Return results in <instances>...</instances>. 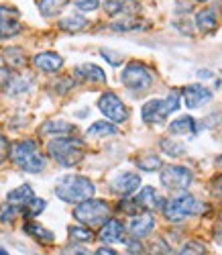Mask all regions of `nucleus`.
Masks as SVG:
<instances>
[{
  "mask_svg": "<svg viewBox=\"0 0 222 255\" xmlns=\"http://www.w3.org/2000/svg\"><path fill=\"white\" fill-rule=\"evenodd\" d=\"M94 192H96L94 184L84 176H65L59 180L55 188V194L63 202H70V204H80L84 200H90Z\"/></svg>",
  "mask_w": 222,
  "mask_h": 255,
  "instance_id": "1",
  "label": "nucleus"
},
{
  "mask_svg": "<svg viewBox=\"0 0 222 255\" xmlns=\"http://www.w3.org/2000/svg\"><path fill=\"white\" fill-rule=\"evenodd\" d=\"M10 157L12 161L23 167L25 172H31V174H39L45 169V157L41 155L39 147L35 141L27 139V141H18L10 147Z\"/></svg>",
  "mask_w": 222,
  "mask_h": 255,
  "instance_id": "2",
  "label": "nucleus"
},
{
  "mask_svg": "<svg viewBox=\"0 0 222 255\" xmlns=\"http://www.w3.org/2000/svg\"><path fill=\"white\" fill-rule=\"evenodd\" d=\"M47 149L49 155L65 167L76 165L84 157V143L76 137H55L53 141H49Z\"/></svg>",
  "mask_w": 222,
  "mask_h": 255,
  "instance_id": "3",
  "label": "nucleus"
},
{
  "mask_svg": "<svg viewBox=\"0 0 222 255\" xmlns=\"http://www.w3.org/2000/svg\"><path fill=\"white\" fill-rule=\"evenodd\" d=\"M180 109V94L177 92H171L167 98L163 100H149L143 111H141V117L147 125H161L167 121V117L171 113H175Z\"/></svg>",
  "mask_w": 222,
  "mask_h": 255,
  "instance_id": "4",
  "label": "nucleus"
},
{
  "mask_svg": "<svg viewBox=\"0 0 222 255\" xmlns=\"http://www.w3.org/2000/svg\"><path fill=\"white\" fill-rule=\"evenodd\" d=\"M206 210V206L200 202L198 198H194L192 194H182L173 198L171 202H165L163 206V215L167 221H182L186 217H196V215H202Z\"/></svg>",
  "mask_w": 222,
  "mask_h": 255,
  "instance_id": "5",
  "label": "nucleus"
},
{
  "mask_svg": "<svg viewBox=\"0 0 222 255\" xmlns=\"http://www.w3.org/2000/svg\"><path fill=\"white\" fill-rule=\"evenodd\" d=\"M110 215V206L106 200H84L76 206L74 210V217L76 221H80L82 225H88V227H98L102 225Z\"/></svg>",
  "mask_w": 222,
  "mask_h": 255,
  "instance_id": "6",
  "label": "nucleus"
},
{
  "mask_svg": "<svg viewBox=\"0 0 222 255\" xmlns=\"http://www.w3.org/2000/svg\"><path fill=\"white\" fill-rule=\"evenodd\" d=\"M153 80H155V76H153V72L145 66V63L132 61V63H128V66L124 68V72H122V84L128 90L139 92V94L153 86Z\"/></svg>",
  "mask_w": 222,
  "mask_h": 255,
  "instance_id": "7",
  "label": "nucleus"
},
{
  "mask_svg": "<svg viewBox=\"0 0 222 255\" xmlns=\"http://www.w3.org/2000/svg\"><path fill=\"white\" fill-rule=\"evenodd\" d=\"M98 109L106 119L114 121V123H122L128 119V111H126L124 102L114 92H104L98 100Z\"/></svg>",
  "mask_w": 222,
  "mask_h": 255,
  "instance_id": "8",
  "label": "nucleus"
},
{
  "mask_svg": "<svg viewBox=\"0 0 222 255\" xmlns=\"http://www.w3.org/2000/svg\"><path fill=\"white\" fill-rule=\"evenodd\" d=\"M194 180V174L184 165H167L161 174V184L167 190H186Z\"/></svg>",
  "mask_w": 222,
  "mask_h": 255,
  "instance_id": "9",
  "label": "nucleus"
},
{
  "mask_svg": "<svg viewBox=\"0 0 222 255\" xmlns=\"http://www.w3.org/2000/svg\"><path fill=\"white\" fill-rule=\"evenodd\" d=\"M18 10L10 6H0V37H12L20 31Z\"/></svg>",
  "mask_w": 222,
  "mask_h": 255,
  "instance_id": "10",
  "label": "nucleus"
},
{
  "mask_svg": "<svg viewBox=\"0 0 222 255\" xmlns=\"http://www.w3.org/2000/svg\"><path fill=\"white\" fill-rule=\"evenodd\" d=\"M212 100V92L208 88H204L202 84H192L184 90V102L188 109H200L202 104Z\"/></svg>",
  "mask_w": 222,
  "mask_h": 255,
  "instance_id": "11",
  "label": "nucleus"
},
{
  "mask_svg": "<svg viewBox=\"0 0 222 255\" xmlns=\"http://www.w3.org/2000/svg\"><path fill=\"white\" fill-rule=\"evenodd\" d=\"M141 186V176L139 174H120L114 182H112V190L116 194H122V196H130L135 190Z\"/></svg>",
  "mask_w": 222,
  "mask_h": 255,
  "instance_id": "12",
  "label": "nucleus"
},
{
  "mask_svg": "<svg viewBox=\"0 0 222 255\" xmlns=\"http://www.w3.org/2000/svg\"><path fill=\"white\" fill-rule=\"evenodd\" d=\"M100 239L104 243H122L124 241V229L120 225V221L110 219L104 223V227L100 229Z\"/></svg>",
  "mask_w": 222,
  "mask_h": 255,
  "instance_id": "13",
  "label": "nucleus"
},
{
  "mask_svg": "<svg viewBox=\"0 0 222 255\" xmlns=\"http://www.w3.org/2000/svg\"><path fill=\"white\" fill-rule=\"evenodd\" d=\"M153 227H155L153 215L145 212V215H135V217H132V221L128 225V231L135 237H145V235H149V233L153 231Z\"/></svg>",
  "mask_w": 222,
  "mask_h": 255,
  "instance_id": "14",
  "label": "nucleus"
},
{
  "mask_svg": "<svg viewBox=\"0 0 222 255\" xmlns=\"http://www.w3.org/2000/svg\"><path fill=\"white\" fill-rule=\"evenodd\" d=\"M33 61H35V66H37L39 70H43V72H57V70L63 66L61 55L55 53V51H43V53L35 55Z\"/></svg>",
  "mask_w": 222,
  "mask_h": 255,
  "instance_id": "15",
  "label": "nucleus"
},
{
  "mask_svg": "<svg viewBox=\"0 0 222 255\" xmlns=\"http://www.w3.org/2000/svg\"><path fill=\"white\" fill-rule=\"evenodd\" d=\"M137 204L143 206V208H163L165 206V198L155 192V188L147 186V188L141 190V194L137 196Z\"/></svg>",
  "mask_w": 222,
  "mask_h": 255,
  "instance_id": "16",
  "label": "nucleus"
},
{
  "mask_svg": "<svg viewBox=\"0 0 222 255\" xmlns=\"http://www.w3.org/2000/svg\"><path fill=\"white\" fill-rule=\"evenodd\" d=\"M6 198H8V204H12V206H27L35 196H33L31 186L29 184H23V186L14 188L12 192H8Z\"/></svg>",
  "mask_w": 222,
  "mask_h": 255,
  "instance_id": "17",
  "label": "nucleus"
},
{
  "mask_svg": "<svg viewBox=\"0 0 222 255\" xmlns=\"http://www.w3.org/2000/svg\"><path fill=\"white\" fill-rule=\"evenodd\" d=\"M196 131V121L188 115L175 119L171 125H169V133L171 135H192Z\"/></svg>",
  "mask_w": 222,
  "mask_h": 255,
  "instance_id": "18",
  "label": "nucleus"
},
{
  "mask_svg": "<svg viewBox=\"0 0 222 255\" xmlns=\"http://www.w3.org/2000/svg\"><path fill=\"white\" fill-rule=\"evenodd\" d=\"M76 72H78L84 80H88V82H104V80H106L104 70L98 68V66H94V63H84V66H80Z\"/></svg>",
  "mask_w": 222,
  "mask_h": 255,
  "instance_id": "19",
  "label": "nucleus"
},
{
  "mask_svg": "<svg viewBox=\"0 0 222 255\" xmlns=\"http://www.w3.org/2000/svg\"><path fill=\"white\" fill-rule=\"evenodd\" d=\"M68 2H70V0H41V2H39V10H41L43 16H47V18L49 16H57Z\"/></svg>",
  "mask_w": 222,
  "mask_h": 255,
  "instance_id": "20",
  "label": "nucleus"
},
{
  "mask_svg": "<svg viewBox=\"0 0 222 255\" xmlns=\"http://www.w3.org/2000/svg\"><path fill=\"white\" fill-rule=\"evenodd\" d=\"M25 233H29L31 237H35V239H39V241H43V243H53V233L51 231H47L45 227H41L39 223H27L25 225Z\"/></svg>",
  "mask_w": 222,
  "mask_h": 255,
  "instance_id": "21",
  "label": "nucleus"
},
{
  "mask_svg": "<svg viewBox=\"0 0 222 255\" xmlns=\"http://www.w3.org/2000/svg\"><path fill=\"white\" fill-rule=\"evenodd\" d=\"M114 133H116V127L114 125H110L106 121H98V123H94L90 129L86 131V137L96 139V137H106V135H114Z\"/></svg>",
  "mask_w": 222,
  "mask_h": 255,
  "instance_id": "22",
  "label": "nucleus"
},
{
  "mask_svg": "<svg viewBox=\"0 0 222 255\" xmlns=\"http://www.w3.org/2000/svg\"><path fill=\"white\" fill-rule=\"evenodd\" d=\"M196 25H198L200 31H204V33L214 31L216 29V14H214V10H200L198 16H196Z\"/></svg>",
  "mask_w": 222,
  "mask_h": 255,
  "instance_id": "23",
  "label": "nucleus"
},
{
  "mask_svg": "<svg viewBox=\"0 0 222 255\" xmlns=\"http://www.w3.org/2000/svg\"><path fill=\"white\" fill-rule=\"evenodd\" d=\"M86 25H88V20L82 14H70L59 23V27L65 29V31H82Z\"/></svg>",
  "mask_w": 222,
  "mask_h": 255,
  "instance_id": "24",
  "label": "nucleus"
},
{
  "mask_svg": "<svg viewBox=\"0 0 222 255\" xmlns=\"http://www.w3.org/2000/svg\"><path fill=\"white\" fill-rule=\"evenodd\" d=\"M72 131H74V127L68 125L65 121H49L43 127V133H53V135H68Z\"/></svg>",
  "mask_w": 222,
  "mask_h": 255,
  "instance_id": "25",
  "label": "nucleus"
},
{
  "mask_svg": "<svg viewBox=\"0 0 222 255\" xmlns=\"http://www.w3.org/2000/svg\"><path fill=\"white\" fill-rule=\"evenodd\" d=\"M161 149L171 157H182L186 153V147L180 141H173V139H161Z\"/></svg>",
  "mask_w": 222,
  "mask_h": 255,
  "instance_id": "26",
  "label": "nucleus"
},
{
  "mask_svg": "<svg viewBox=\"0 0 222 255\" xmlns=\"http://www.w3.org/2000/svg\"><path fill=\"white\" fill-rule=\"evenodd\" d=\"M4 59H6L8 66H12V68H23L25 66V53H23V49H18V47L6 49L4 51Z\"/></svg>",
  "mask_w": 222,
  "mask_h": 255,
  "instance_id": "27",
  "label": "nucleus"
},
{
  "mask_svg": "<svg viewBox=\"0 0 222 255\" xmlns=\"http://www.w3.org/2000/svg\"><path fill=\"white\" fill-rule=\"evenodd\" d=\"M137 165L143 172H155V169H159L163 163H161V157H157V155H147V157L137 159Z\"/></svg>",
  "mask_w": 222,
  "mask_h": 255,
  "instance_id": "28",
  "label": "nucleus"
},
{
  "mask_svg": "<svg viewBox=\"0 0 222 255\" xmlns=\"http://www.w3.org/2000/svg\"><path fill=\"white\" fill-rule=\"evenodd\" d=\"M70 237H72V241H82V243L94 241L92 231L86 229V227H72V229H70Z\"/></svg>",
  "mask_w": 222,
  "mask_h": 255,
  "instance_id": "29",
  "label": "nucleus"
},
{
  "mask_svg": "<svg viewBox=\"0 0 222 255\" xmlns=\"http://www.w3.org/2000/svg\"><path fill=\"white\" fill-rule=\"evenodd\" d=\"M177 255H206V247L198 241H190L188 245L182 247V251Z\"/></svg>",
  "mask_w": 222,
  "mask_h": 255,
  "instance_id": "30",
  "label": "nucleus"
},
{
  "mask_svg": "<svg viewBox=\"0 0 222 255\" xmlns=\"http://www.w3.org/2000/svg\"><path fill=\"white\" fill-rule=\"evenodd\" d=\"M14 217H16V206H12V204L0 206V221L2 223H12Z\"/></svg>",
  "mask_w": 222,
  "mask_h": 255,
  "instance_id": "31",
  "label": "nucleus"
},
{
  "mask_svg": "<svg viewBox=\"0 0 222 255\" xmlns=\"http://www.w3.org/2000/svg\"><path fill=\"white\" fill-rule=\"evenodd\" d=\"M43 210H45V200H41V198H33V200L29 202L27 215H29V217H37V215H41Z\"/></svg>",
  "mask_w": 222,
  "mask_h": 255,
  "instance_id": "32",
  "label": "nucleus"
},
{
  "mask_svg": "<svg viewBox=\"0 0 222 255\" xmlns=\"http://www.w3.org/2000/svg\"><path fill=\"white\" fill-rule=\"evenodd\" d=\"M74 4L78 6V10H82V12H92V10H96L98 8V0H74Z\"/></svg>",
  "mask_w": 222,
  "mask_h": 255,
  "instance_id": "33",
  "label": "nucleus"
},
{
  "mask_svg": "<svg viewBox=\"0 0 222 255\" xmlns=\"http://www.w3.org/2000/svg\"><path fill=\"white\" fill-rule=\"evenodd\" d=\"M100 53H102V57H106V61L110 63V66H120V63H122V55L120 53H114L110 49H102Z\"/></svg>",
  "mask_w": 222,
  "mask_h": 255,
  "instance_id": "34",
  "label": "nucleus"
},
{
  "mask_svg": "<svg viewBox=\"0 0 222 255\" xmlns=\"http://www.w3.org/2000/svg\"><path fill=\"white\" fill-rule=\"evenodd\" d=\"M210 190H212V194H214L216 198H220V200H222V174H220V176H216V178L212 180Z\"/></svg>",
  "mask_w": 222,
  "mask_h": 255,
  "instance_id": "35",
  "label": "nucleus"
},
{
  "mask_svg": "<svg viewBox=\"0 0 222 255\" xmlns=\"http://www.w3.org/2000/svg\"><path fill=\"white\" fill-rule=\"evenodd\" d=\"M8 151H10V147H8V141L6 137L0 133V163H2L6 157H8Z\"/></svg>",
  "mask_w": 222,
  "mask_h": 255,
  "instance_id": "36",
  "label": "nucleus"
},
{
  "mask_svg": "<svg viewBox=\"0 0 222 255\" xmlns=\"http://www.w3.org/2000/svg\"><path fill=\"white\" fill-rule=\"evenodd\" d=\"M96 255H118L114 249H110V247H100L98 251H96Z\"/></svg>",
  "mask_w": 222,
  "mask_h": 255,
  "instance_id": "37",
  "label": "nucleus"
},
{
  "mask_svg": "<svg viewBox=\"0 0 222 255\" xmlns=\"http://www.w3.org/2000/svg\"><path fill=\"white\" fill-rule=\"evenodd\" d=\"M126 245H128V251H130V253H141V251H143L141 243H137V241H135V243H126Z\"/></svg>",
  "mask_w": 222,
  "mask_h": 255,
  "instance_id": "38",
  "label": "nucleus"
},
{
  "mask_svg": "<svg viewBox=\"0 0 222 255\" xmlns=\"http://www.w3.org/2000/svg\"><path fill=\"white\" fill-rule=\"evenodd\" d=\"M8 80H10L8 70H6V68H0V84H4V82H8Z\"/></svg>",
  "mask_w": 222,
  "mask_h": 255,
  "instance_id": "39",
  "label": "nucleus"
},
{
  "mask_svg": "<svg viewBox=\"0 0 222 255\" xmlns=\"http://www.w3.org/2000/svg\"><path fill=\"white\" fill-rule=\"evenodd\" d=\"M74 255H90V253L84 251V249H76V251H74Z\"/></svg>",
  "mask_w": 222,
  "mask_h": 255,
  "instance_id": "40",
  "label": "nucleus"
},
{
  "mask_svg": "<svg viewBox=\"0 0 222 255\" xmlns=\"http://www.w3.org/2000/svg\"><path fill=\"white\" fill-rule=\"evenodd\" d=\"M216 165H218V167H222V155H220V157L216 159Z\"/></svg>",
  "mask_w": 222,
  "mask_h": 255,
  "instance_id": "41",
  "label": "nucleus"
},
{
  "mask_svg": "<svg viewBox=\"0 0 222 255\" xmlns=\"http://www.w3.org/2000/svg\"><path fill=\"white\" fill-rule=\"evenodd\" d=\"M0 255H8V251H6V249H2V247H0Z\"/></svg>",
  "mask_w": 222,
  "mask_h": 255,
  "instance_id": "42",
  "label": "nucleus"
}]
</instances>
